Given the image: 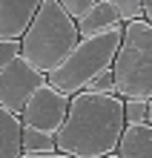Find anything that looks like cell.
I'll use <instances>...</instances> for the list:
<instances>
[{
	"mask_svg": "<svg viewBox=\"0 0 152 158\" xmlns=\"http://www.w3.org/2000/svg\"><path fill=\"white\" fill-rule=\"evenodd\" d=\"M126 121L123 98L78 92L69 104V115L55 135L60 155L69 158H106L118 152Z\"/></svg>",
	"mask_w": 152,
	"mask_h": 158,
	"instance_id": "cell-1",
	"label": "cell"
},
{
	"mask_svg": "<svg viewBox=\"0 0 152 158\" xmlns=\"http://www.w3.org/2000/svg\"><path fill=\"white\" fill-rule=\"evenodd\" d=\"M78 43V23L60 9V0H40V12L20 40V58L49 78L58 66L66 63Z\"/></svg>",
	"mask_w": 152,
	"mask_h": 158,
	"instance_id": "cell-2",
	"label": "cell"
},
{
	"mask_svg": "<svg viewBox=\"0 0 152 158\" xmlns=\"http://www.w3.org/2000/svg\"><path fill=\"white\" fill-rule=\"evenodd\" d=\"M121 40H123V26H118V29H112V32H103L98 38H83L75 46V52L66 58L63 66H58L46 78L49 86L63 92L66 98H75L78 92L86 89L101 72L115 66Z\"/></svg>",
	"mask_w": 152,
	"mask_h": 158,
	"instance_id": "cell-3",
	"label": "cell"
},
{
	"mask_svg": "<svg viewBox=\"0 0 152 158\" xmlns=\"http://www.w3.org/2000/svg\"><path fill=\"white\" fill-rule=\"evenodd\" d=\"M115 92L123 101H152V26L146 20L123 26V40L112 66Z\"/></svg>",
	"mask_w": 152,
	"mask_h": 158,
	"instance_id": "cell-4",
	"label": "cell"
},
{
	"mask_svg": "<svg viewBox=\"0 0 152 158\" xmlns=\"http://www.w3.org/2000/svg\"><path fill=\"white\" fill-rule=\"evenodd\" d=\"M46 75L37 72L35 66H29L23 58L12 60L9 66L0 72V106H6L9 112L23 115L26 104L35 98V92L46 86Z\"/></svg>",
	"mask_w": 152,
	"mask_h": 158,
	"instance_id": "cell-5",
	"label": "cell"
},
{
	"mask_svg": "<svg viewBox=\"0 0 152 158\" xmlns=\"http://www.w3.org/2000/svg\"><path fill=\"white\" fill-rule=\"evenodd\" d=\"M69 104L72 98H66L63 92H58L55 86H40L35 92V98L26 104L23 109V127H32L37 132H46V135H58L60 127L66 124V115H69Z\"/></svg>",
	"mask_w": 152,
	"mask_h": 158,
	"instance_id": "cell-6",
	"label": "cell"
},
{
	"mask_svg": "<svg viewBox=\"0 0 152 158\" xmlns=\"http://www.w3.org/2000/svg\"><path fill=\"white\" fill-rule=\"evenodd\" d=\"M40 12V0H0V40H23Z\"/></svg>",
	"mask_w": 152,
	"mask_h": 158,
	"instance_id": "cell-7",
	"label": "cell"
},
{
	"mask_svg": "<svg viewBox=\"0 0 152 158\" xmlns=\"http://www.w3.org/2000/svg\"><path fill=\"white\" fill-rule=\"evenodd\" d=\"M118 26H123V23L118 17L115 0H98L95 9L78 23V32H80V40H83V38H98L103 32H112V29H118Z\"/></svg>",
	"mask_w": 152,
	"mask_h": 158,
	"instance_id": "cell-8",
	"label": "cell"
},
{
	"mask_svg": "<svg viewBox=\"0 0 152 158\" xmlns=\"http://www.w3.org/2000/svg\"><path fill=\"white\" fill-rule=\"evenodd\" d=\"M0 158H23V121L0 106Z\"/></svg>",
	"mask_w": 152,
	"mask_h": 158,
	"instance_id": "cell-9",
	"label": "cell"
},
{
	"mask_svg": "<svg viewBox=\"0 0 152 158\" xmlns=\"http://www.w3.org/2000/svg\"><path fill=\"white\" fill-rule=\"evenodd\" d=\"M115 155L118 158H152V127L149 124L126 127Z\"/></svg>",
	"mask_w": 152,
	"mask_h": 158,
	"instance_id": "cell-10",
	"label": "cell"
},
{
	"mask_svg": "<svg viewBox=\"0 0 152 158\" xmlns=\"http://www.w3.org/2000/svg\"><path fill=\"white\" fill-rule=\"evenodd\" d=\"M58 152V144H55V135L37 132L32 127H23V155H52Z\"/></svg>",
	"mask_w": 152,
	"mask_h": 158,
	"instance_id": "cell-11",
	"label": "cell"
},
{
	"mask_svg": "<svg viewBox=\"0 0 152 158\" xmlns=\"http://www.w3.org/2000/svg\"><path fill=\"white\" fill-rule=\"evenodd\" d=\"M115 9L123 26L144 20V0H115Z\"/></svg>",
	"mask_w": 152,
	"mask_h": 158,
	"instance_id": "cell-12",
	"label": "cell"
},
{
	"mask_svg": "<svg viewBox=\"0 0 152 158\" xmlns=\"http://www.w3.org/2000/svg\"><path fill=\"white\" fill-rule=\"evenodd\" d=\"M146 118H149V104L146 101H123V121H126V127L146 124Z\"/></svg>",
	"mask_w": 152,
	"mask_h": 158,
	"instance_id": "cell-13",
	"label": "cell"
},
{
	"mask_svg": "<svg viewBox=\"0 0 152 158\" xmlns=\"http://www.w3.org/2000/svg\"><path fill=\"white\" fill-rule=\"evenodd\" d=\"M95 3H98V0H60V9L72 17L75 23H80L83 17L95 9Z\"/></svg>",
	"mask_w": 152,
	"mask_h": 158,
	"instance_id": "cell-14",
	"label": "cell"
},
{
	"mask_svg": "<svg viewBox=\"0 0 152 158\" xmlns=\"http://www.w3.org/2000/svg\"><path fill=\"white\" fill-rule=\"evenodd\" d=\"M83 92H92V95H118V92H115V75H112V69L101 72V75L95 78Z\"/></svg>",
	"mask_w": 152,
	"mask_h": 158,
	"instance_id": "cell-15",
	"label": "cell"
},
{
	"mask_svg": "<svg viewBox=\"0 0 152 158\" xmlns=\"http://www.w3.org/2000/svg\"><path fill=\"white\" fill-rule=\"evenodd\" d=\"M17 58H20V43L17 40H0V72Z\"/></svg>",
	"mask_w": 152,
	"mask_h": 158,
	"instance_id": "cell-16",
	"label": "cell"
},
{
	"mask_svg": "<svg viewBox=\"0 0 152 158\" xmlns=\"http://www.w3.org/2000/svg\"><path fill=\"white\" fill-rule=\"evenodd\" d=\"M144 20L152 26V0H144Z\"/></svg>",
	"mask_w": 152,
	"mask_h": 158,
	"instance_id": "cell-17",
	"label": "cell"
},
{
	"mask_svg": "<svg viewBox=\"0 0 152 158\" xmlns=\"http://www.w3.org/2000/svg\"><path fill=\"white\" fill-rule=\"evenodd\" d=\"M23 158H69V155H60V152H52V155H23Z\"/></svg>",
	"mask_w": 152,
	"mask_h": 158,
	"instance_id": "cell-18",
	"label": "cell"
},
{
	"mask_svg": "<svg viewBox=\"0 0 152 158\" xmlns=\"http://www.w3.org/2000/svg\"><path fill=\"white\" fill-rule=\"evenodd\" d=\"M146 124L152 127V101H149V118H146Z\"/></svg>",
	"mask_w": 152,
	"mask_h": 158,
	"instance_id": "cell-19",
	"label": "cell"
},
{
	"mask_svg": "<svg viewBox=\"0 0 152 158\" xmlns=\"http://www.w3.org/2000/svg\"><path fill=\"white\" fill-rule=\"evenodd\" d=\"M106 158H118V155H106Z\"/></svg>",
	"mask_w": 152,
	"mask_h": 158,
	"instance_id": "cell-20",
	"label": "cell"
}]
</instances>
